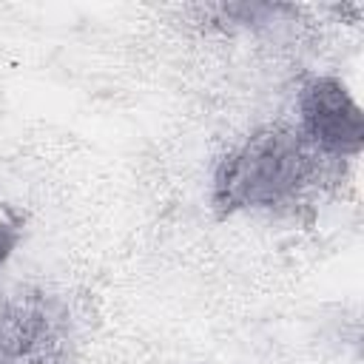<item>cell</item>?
<instances>
[{
	"mask_svg": "<svg viewBox=\"0 0 364 364\" xmlns=\"http://www.w3.org/2000/svg\"><path fill=\"white\" fill-rule=\"evenodd\" d=\"M20 239H23V222L14 213L0 208V267L11 259V253L17 250Z\"/></svg>",
	"mask_w": 364,
	"mask_h": 364,
	"instance_id": "cell-4",
	"label": "cell"
},
{
	"mask_svg": "<svg viewBox=\"0 0 364 364\" xmlns=\"http://www.w3.org/2000/svg\"><path fill=\"white\" fill-rule=\"evenodd\" d=\"M299 125L313 154L353 159L364 148V111L338 77L318 74L301 85Z\"/></svg>",
	"mask_w": 364,
	"mask_h": 364,
	"instance_id": "cell-3",
	"label": "cell"
},
{
	"mask_svg": "<svg viewBox=\"0 0 364 364\" xmlns=\"http://www.w3.org/2000/svg\"><path fill=\"white\" fill-rule=\"evenodd\" d=\"M68 310L43 290H20L0 307V364H65Z\"/></svg>",
	"mask_w": 364,
	"mask_h": 364,
	"instance_id": "cell-2",
	"label": "cell"
},
{
	"mask_svg": "<svg viewBox=\"0 0 364 364\" xmlns=\"http://www.w3.org/2000/svg\"><path fill=\"white\" fill-rule=\"evenodd\" d=\"M316 154L287 128H256L228 151L210 179V208L219 219L242 210H276L293 205L316 173Z\"/></svg>",
	"mask_w": 364,
	"mask_h": 364,
	"instance_id": "cell-1",
	"label": "cell"
}]
</instances>
